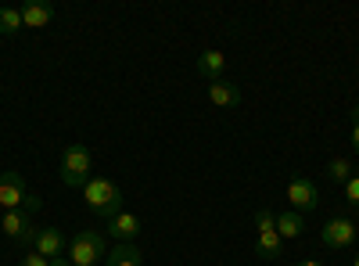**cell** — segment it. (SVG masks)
Instances as JSON below:
<instances>
[{"mask_svg":"<svg viewBox=\"0 0 359 266\" xmlns=\"http://www.w3.org/2000/svg\"><path fill=\"white\" fill-rule=\"evenodd\" d=\"M83 198H86L90 209H94L97 216H104V220L123 213V191H118V184L104 180V176H90V180L83 184Z\"/></svg>","mask_w":359,"mask_h":266,"instance_id":"1","label":"cell"},{"mask_svg":"<svg viewBox=\"0 0 359 266\" xmlns=\"http://www.w3.org/2000/svg\"><path fill=\"white\" fill-rule=\"evenodd\" d=\"M94 173V155H90L86 144H69L62 152V180L69 187H83Z\"/></svg>","mask_w":359,"mask_h":266,"instance_id":"2","label":"cell"},{"mask_svg":"<svg viewBox=\"0 0 359 266\" xmlns=\"http://www.w3.org/2000/svg\"><path fill=\"white\" fill-rule=\"evenodd\" d=\"M255 227H259V241H255L259 259H280L284 241H280V234H277V213L269 209V205H262V209L255 213Z\"/></svg>","mask_w":359,"mask_h":266,"instance_id":"3","label":"cell"},{"mask_svg":"<svg viewBox=\"0 0 359 266\" xmlns=\"http://www.w3.org/2000/svg\"><path fill=\"white\" fill-rule=\"evenodd\" d=\"M104 259V238L97 230H76V238L69 245V262L72 266H94Z\"/></svg>","mask_w":359,"mask_h":266,"instance_id":"4","label":"cell"},{"mask_svg":"<svg viewBox=\"0 0 359 266\" xmlns=\"http://www.w3.org/2000/svg\"><path fill=\"white\" fill-rule=\"evenodd\" d=\"M0 230L8 234V238H15V241H22V245H29L33 248L36 245V223H33V216H25L22 209H8L4 216H0Z\"/></svg>","mask_w":359,"mask_h":266,"instance_id":"5","label":"cell"},{"mask_svg":"<svg viewBox=\"0 0 359 266\" xmlns=\"http://www.w3.org/2000/svg\"><path fill=\"white\" fill-rule=\"evenodd\" d=\"M287 201L294 213H313L320 205V187L309 180V176H294V180L287 184Z\"/></svg>","mask_w":359,"mask_h":266,"instance_id":"6","label":"cell"},{"mask_svg":"<svg viewBox=\"0 0 359 266\" xmlns=\"http://www.w3.org/2000/svg\"><path fill=\"white\" fill-rule=\"evenodd\" d=\"M355 223L348 220V216H331L323 223V230H320V238H323V245L327 248H348L352 241H355Z\"/></svg>","mask_w":359,"mask_h":266,"instance_id":"7","label":"cell"},{"mask_svg":"<svg viewBox=\"0 0 359 266\" xmlns=\"http://www.w3.org/2000/svg\"><path fill=\"white\" fill-rule=\"evenodd\" d=\"M25 194H29V187H25V180H22V173H0V209H22V201H25Z\"/></svg>","mask_w":359,"mask_h":266,"instance_id":"8","label":"cell"},{"mask_svg":"<svg viewBox=\"0 0 359 266\" xmlns=\"http://www.w3.org/2000/svg\"><path fill=\"white\" fill-rule=\"evenodd\" d=\"M33 252H40L43 259H57V255H65V234L57 230V227H40Z\"/></svg>","mask_w":359,"mask_h":266,"instance_id":"9","label":"cell"},{"mask_svg":"<svg viewBox=\"0 0 359 266\" xmlns=\"http://www.w3.org/2000/svg\"><path fill=\"white\" fill-rule=\"evenodd\" d=\"M104 230L111 234L115 241H133L144 227H140V220H137L133 213H126V209H123L118 216H111V220H108V227H104Z\"/></svg>","mask_w":359,"mask_h":266,"instance_id":"10","label":"cell"},{"mask_svg":"<svg viewBox=\"0 0 359 266\" xmlns=\"http://www.w3.org/2000/svg\"><path fill=\"white\" fill-rule=\"evenodd\" d=\"M18 11H22V25L25 29H43L54 18V4H47V0H29V4L18 8Z\"/></svg>","mask_w":359,"mask_h":266,"instance_id":"11","label":"cell"},{"mask_svg":"<svg viewBox=\"0 0 359 266\" xmlns=\"http://www.w3.org/2000/svg\"><path fill=\"white\" fill-rule=\"evenodd\" d=\"M208 101L216 108H237L241 105V91H237V83H230V79H216V83H208Z\"/></svg>","mask_w":359,"mask_h":266,"instance_id":"12","label":"cell"},{"mask_svg":"<svg viewBox=\"0 0 359 266\" xmlns=\"http://www.w3.org/2000/svg\"><path fill=\"white\" fill-rule=\"evenodd\" d=\"M223 69H226V54H223V51H201V58H198V72H201L208 83L223 79Z\"/></svg>","mask_w":359,"mask_h":266,"instance_id":"13","label":"cell"},{"mask_svg":"<svg viewBox=\"0 0 359 266\" xmlns=\"http://www.w3.org/2000/svg\"><path fill=\"white\" fill-rule=\"evenodd\" d=\"M140 248L133 241H118L108 255H104V266H140Z\"/></svg>","mask_w":359,"mask_h":266,"instance_id":"14","label":"cell"},{"mask_svg":"<svg viewBox=\"0 0 359 266\" xmlns=\"http://www.w3.org/2000/svg\"><path fill=\"white\" fill-rule=\"evenodd\" d=\"M302 230H306L302 213H294V209L277 213V234H280V241H294V238H302Z\"/></svg>","mask_w":359,"mask_h":266,"instance_id":"15","label":"cell"},{"mask_svg":"<svg viewBox=\"0 0 359 266\" xmlns=\"http://www.w3.org/2000/svg\"><path fill=\"white\" fill-rule=\"evenodd\" d=\"M22 25V11L18 8H0V36H15Z\"/></svg>","mask_w":359,"mask_h":266,"instance_id":"16","label":"cell"},{"mask_svg":"<svg viewBox=\"0 0 359 266\" xmlns=\"http://www.w3.org/2000/svg\"><path fill=\"white\" fill-rule=\"evenodd\" d=\"M327 173H331L334 184H348V180H352V162H348V159H331Z\"/></svg>","mask_w":359,"mask_h":266,"instance_id":"17","label":"cell"},{"mask_svg":"<svg viewBox=\"0 0 359 266\" xmlns=\"http://www.w3.org/2000/svg\"><path fill=\"white\" fill-rule=\"evenodd\" d=\"M40 209H43V198L29 191V194H25V201H22V213H25V216H36Z\"/></svg>","mask_w":359,"mask_h":266,"instance_id":"18","label":"cell"},{"mask_svg":"<svg viewBox=\"0 0 359 266\" xmlns=\"http://www.w3.org/2000/svg\"><path fill=\"white\" fill-rule=\"evenodd\" d=\"M345 198H348L352 209H359V176H352V180L345 184Z\"/></svg>","mask_w":359,"mask_h":266,"instance_id":"19","label":"cell"},{"mask_svg":"<svg viewBox=\"0 0 359 266\" xmlns=\"http://www.w3.org/2000/svg\"><path fill=\"white\" fill-rule=\"evenodd\" d=\"M18 266H50V259H43L40 252H29V255H25Z\"/></svg>","mask_w":359,"mask_h":266,"instance_id":"20","label":"cell"},{"mask_svg":"<svg viewBox=\"0 0 359 266\" xmlns=\"http://www.w3.org/2000/svg\"><path fill=\"white\" fill-rule=\"evenodd\" d=\"M352 147L359 155V108H352Z\"/></svg>","mask_w":359,"mask_h":266,"instance_id":"21","label":"cell"},{"mask_svg":"<svg viewBox=\"0 0 359 266\" xmlns=\"http://www.w3.org/2000/svg\"><path fill=\"white\" fill-rule=\"evenodd\" d=\"M50 266H72V262H69L65 255H57V259H50Z\"/></svg>","mask_w":359,"mask_h":266,"instance_id":"22","label":"cell"},{"mask_svg":"<svg viewBox=\"0 0 359 266\" xmlns=\"http://www.w3.org/2000/svg\"><path fill=\"white\" fill-rule=\"evenodd\" d=\"M298 266H323V262H316V259H302V262H298Z\"/></svg>","mask_w":359,"mask_h":266,"instance_id":"23","label":"cell"},{"mask_svg":"<svg viewBox=\"0 0 359 266\" xmlns=\"http://www.w3.org/2000/svg\"><path fill=\"white\" fill-rule=\"evenodd\" d=\"M352 266H359V255H355V259H352Z\"/></svg>","mask_w":359,"mask_h":266,"instance_id":"24","label":"cell"},{"mask_svg":"<svg viewBox=\"0 0 359 266\" xmlns=\"http://www.w3.org/2000/svg\"><path fill=\"white\" fill-rule=\"evenodd\" d=\"M0 216H4V213H0Z\"/></svg>","mask_w":359,"mask_h":266,"instance_id":"25","label":"cell"}]
</instances>
